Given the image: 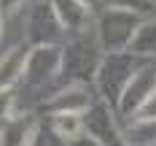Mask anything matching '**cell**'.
Listing matches in <instances>:
<instances>
[{
  "mask_svg": "<svg viewBox=\"0 0 156 146\" xmlns=\"http://www.w3.org/2000/svg\"><path fill=\"white\" fill-rule=\"evenodd\" d=\"M86 108H89V97L81 87H70V89L59 92L51 103L54 114H83Z\"/></svg>",
  "mask_w": 156,
  "mask_h": 146,
  "instance_id": "cell-1",
  "label": "cell"
},
{
  "mask_svg": "<svg viewBox=\"0 0 156 146\" xmlns=\"http://www.w3.org/2000/svg\"><path fill=\"white\" fill-rule=\"evenodd\" d=\"M0 32H3V16H0Z\"/></svg>",
  "mask_w": 156,
  "mask_h": 146,
  "instance_id": "cell-9",
  "label": "cell"
},
{
  "mask_svg": "<svg viewBox=\"0 0 156 146\" xmlns=\"http://www.w3.org/2000/svg\"><path fill=\"white\" fill-rule=\"evenodd\" d=\"M22 3H24V0H0V16L19 11V8H22Z\"/></svg>",
  "mask_w": 156,
  "mask_h": 146,
  "instance_id": "cell-8",
  "label": "cell"
},
{
  "mask_svg": "<svg viewBox=\"0 0 156 146\" xmlns=\"http://www.w3.org/2000/svg\"><path fill=\"white\" fill-rule=\"evenodd\" d=\"M27 49H14L3 62H0V89H11V84L19 79V73H24L27 62Z\"/></svg>",
  "mask_w": 156,
  "mask_h": 146,
  "instance_id": "cell-2",
  "label": "cell"
},
{
  "mask_svg": "<svg viewBox=\"0 0 156 146\" xmlns=\"http://www.w3.org/2000/svg\"><path fill=\"white\" fill-rule=\"evenodd\" d=\"M83 130L81 114H54V133L65 141H76Z\"/></svg>",
  "mask_w": 156,
  "mask_h": 146,
  "instance_id": "cell-4",
  "label": "cell"
},
{
  "mask_svg": "<svg viewBox=\"0 0 156 146\" xmlns=\"http://www.w3.org/2000/svg\"><path fill=\"white\" fill-rule=\"evenodd\" d=\"M11 106H14V92H11V89H0V119H3V122H8Z\"/></svg>",
  "mask_w": 156,
  "mask_h": 146,
  "instance_id": "cell-7",
  "label": "cell"
},
{
  "mask_svg": "<svg viewBox=\"0 0 156 146\" xmlns=\"http://www.w3.org/2000/svg\"><path fill=\"white\" fill-rule=\"evenodd\" d=\"M54 6H57L59 19L67 27H81L86 22V16H89V8L83 3H78V0H54Z\"/></svg>",
  "mask_w": 156,
  "mask_h": 146,
  "instance_id": "cell-3",
  "label": "cell"
},
{
  "mask_svg": "<svg viewBox=\"0 0 156 146\" xmlns=\"http://www.w3.org/2000/svg\"><path fill=\"white\" fill-rule=\"evenodd\" d=\"M27 119H11L0 133V146H27Z\"/></svg>",
  "mask_w": 156,
  "mask_h": 146,
  "instance_id": "cell-5",
  "label": "cell"
},
{
  "mask_svg": "<svg viewBox=\"0 0 156 146\" xmlns=\"http://www.w3.org/2000/svg\"><path fill=\"white\" fill-rule=\"evenodd\" d=\"M135 119H137V125H154L156 122V87L137 103Z\"/></svg>",
  "mask_w": 156,
  "mask_h": 146,
  "instance_id": "cell-6",
  "label": "cell"
}]
</instances>
